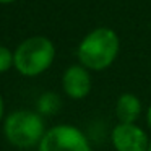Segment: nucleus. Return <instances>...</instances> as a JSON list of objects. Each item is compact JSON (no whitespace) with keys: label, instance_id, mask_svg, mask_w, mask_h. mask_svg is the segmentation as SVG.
Returning <instances> with one entry per match:
<instances>
[{"label":"nucleus","instance_id":"obj_13","mask_svg":"<svg viewBox=\"0 0 151 151\" xmlns=\"http://www.w3.org/2000/svg\"><path fill=\"white\" fill-rule=\"evenodd\" d=\"M146 151H151V138H150V143H148V150Z\"/></svg>","mask_w":151,"mask_h":151},{"label":"nucleus","instance_id":"obj_6","mask_svg":"<svg viewBox=\"0 0 151 151\" xmlns=\"http://www.w3.org/2000/svg\"><path fill=\"white\" fill-rule=\"evenodd\" d=\"M63 94L73 101H81L89 96L93 89V76L88 68L80 65L78 62L68 65L62 73L60 78Z\"/></svg>","mask_w":151,"mask_h":151},{"label":"nucleus","instance_id":"obj_2","mask_svg":"<svg viewBox=\"0 0 151 151\" xmlns=\"http://www.w3.org/2000/svg\"><path fill=\"white\" fill-rule=\"evenodd\" d=\"M57 47L47 36L34 34L13 49V70L23 78H37L54 65Z\"/></svg>","mask_w":151,"mask_h":151},{"label":"nucleus","instance_id":"obj_9","mask_svg":"<svg viewBox=\"0 0 151 151\" xmlns=\"http://www.w3.org/2000/svg\"><path fill=\"white\" fill-rule=\"evenodd\" d=\"M13 68V50L0 44V75Z\"/></svg>","mask_w":151,"mask_h":151},{"label":"nucleus","instance_id":"obj_4","mask_svg":"<svg viewBox=\"0 0 151 151\" xmlns=\"http://www.w3.org/2000/svg\"><path fill=\"white\" fill-rule=\"evenodd\" d=\"M37 151H91V141L80 127L57 124L47 127Z\"/></svg>","mask_w":151,"mask_h":151},{"label":"nucleus","instance_id":"obj_11","mask_svg":"<svg viewBox=\"0 0 151 151\" xmlns=\"http://www.w3.org/2000/svg\"><path fill=\"white\" fill-rule=\"evenodd\" d=\"M145 122H146V127L148 130L151 132V104L146 107V111H145Z\"/></svg>","mask_w":151,"mask_h":151},{"label":"nucleus","instance_id":"obj_12","mask_svg":"<svg viewBox=\"0 0 151 151\" xmlns=\"http://www.w3.org/2000/svg\"><path fill=\"white\" fill-rule=\"evenodd\" d=\"M15 2H18V0H0V5H12Z\"/></svg>","mask_w":151,"mask_h":151},{"label":"nucleus","instance_id":"obj_1","mask_svg":"<svg viewBox=\"0 0 151 151\" xmlns=\"http://www.w3.org/2000/svg\"><path fill=\"white\" fill-rule=\"evenodd\" d=\"M76 60L91 73L104 72L114 65L120 54V37L109 26L88 31L76 46Z\"/></svg>","mask_w":151,"mask_h":151},{"label":"nucleus","instance_id":"obj_8","mask_svg":"<svg viewBox=\"0 0 151 151\" xmlns=\"http://www.w3.org/2000/svg\"><path fill=\"white\" fill-rule=\"evenodd\" d=\"M62 107V98H60L59 93L55 91H44L37 96L36 99V107L34 111L39 112L44 119L46 117H52Z\"/></svg>","mask_w":151,"mask_h":151},{"label":"nucleus","instance_id":"obj_5","mask_svg":"<svg viewBox=\"0 0 151 151\" xmlns=\"http://www.w3.org/2000/svg\"><path fill=\"white\" fill-rule=\"evenodd\" d=\"M150 138L148 132L138 124L117 122L111 132V145L114 151H146Z\"/></svg>","mask_w":151,"mask_h":151},{"label":"nucleus","instance_id":"obj_7","mask_svg":"<svg viewBox=\"0 0 151 151\" xmlns=\"http://www.w3.org/2000/svg\"><path fill=\"white\" fill-rule=\"evenodd\" d=\"M114 111L120 124H138L143 114V104L135 93H122L115 99Z\"/></svg>","mask_w":151,"mask_h":151},{"label":"nucleus","instance_id":"obj_10","mask_svg":"<svg viewBox=\"0 0 151 151\" xmlns=\"http://www.w3.org/2000/svg\"><path fill=\"white\" fill-rule=\"evenodd\" d=\"M5 115H7V111H5V99H4V96H2V93H0V125L4 122Z\"/></svg>","mask_w":151,"mask_h":151},{"label":"nucleus","instance_id":"obj_3","mask_svg":"<svg viewBox=\"0 0 151 151\" xmlns=\"http://www.w3.org/2000/svg\"><path fill=\"white\" fill-rule=\"evenodd\" d=\"M46 130V119L34 109H15L8 112L2 122L4 138L18 150L37 148Z\"/></svg>","mask_w":151,"mask_h":151}]
</instances>
